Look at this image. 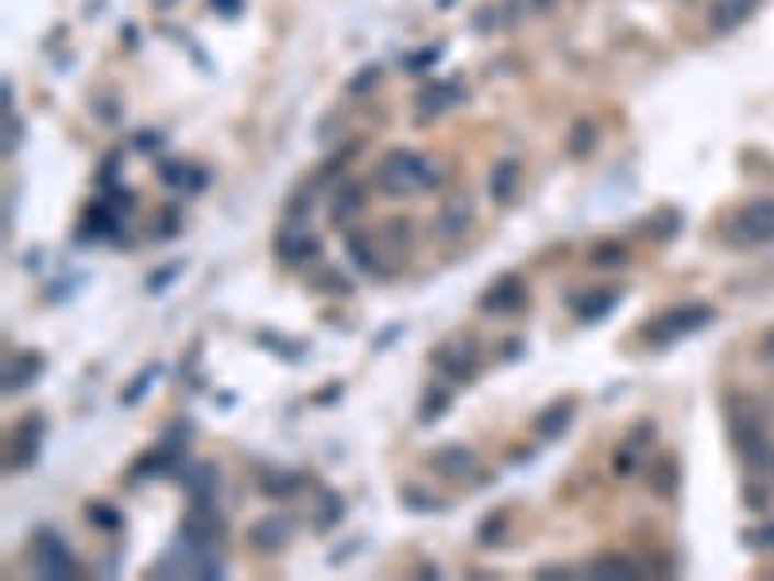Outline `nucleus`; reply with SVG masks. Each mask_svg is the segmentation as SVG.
I'll list each match as a JSON object with an SVG mask.
<instances>
[{
    "label": "nucleus",
    "mask_w": 774,
    "mask_h": 581,
    "mask_svg": "<svg viewBox=\"0 0 774 581\" xmlns=\"http://www.w3.org/2000/svg\"><path fill=\"white\" fill-rule=\"evenodd\" d=\"M375 179H380L383 194H392V198H411V194H418V190L438 187V171H434V164L411 148L388 152V159L380 164Z\"/></svg>",
    "instance_id": "f257e3e1"
},
{
    "label": "nucleus",
    "mask_w": 774,
    "mask_h": 581,
    "mask_svg": "<svg viewBox=\"0 0 774 581\" xmlns=\"http://www.w3.org/2000/svg\"><path fill=\"white\" fill-rule=\"evenodd\" d=\"M713 319H717V311H713L709 303H682V306H670L666 314H659V319H654L651 326H647V342H654V345L682 342V337L702 334L705 326H713Z\"/></svg>",
    "instance_id": "f03ea898"
},
{
    "label": "nucleus",
    "mask_w": 774,
    "mask_h": 581,
    "mask_svg": "<svg viewBox=\"0 0 774 581\" xmlns=\"http://www.w3.org/2000/svg\"><path fill=\"white\" fill-rule=\"evenodd\" d=\"M728 431H732V446L740 450V458L751 461V466H763L766 454H771V443H766L763 415H759L748 400L732 403V411H728Z\"/></svg>",
    "instance_id": "7ed1b4c3"
},
{
    "label": "nucleus",
    "mask_w": 774,
    "mask_h": 581,
    "mask_svg": "<svg viewBox=\"0 0 774 581\" xmlns=\"http://www.w3.org/2000/svg\"><path fill=\"white\" fill-rule=\"evenodd\" d=\"M732 237L740 245H771L774 241V198L748 202L732 217Z\"/></svg>",
    "instance_id": "20e7f679"
},
{
    "label": "nucleus",
    "mask_w": 774,
    "mask_h": 581,
    "mask_svg": "<svg viewBox=\"0 0 774 581\" xmlns=\"http://www.w3.org/2000/svg\"><path fill=\"white\" fill-rule=\"evenodd\" d=\"M35 573H43V578H55V581H66V578H74L78 573V562H74V555H70V547H66L58 535H43L40 539V547H35Z\"/></svg>",
    "instance_id": "39448f33"
},
{
    "label": "nucleus",
    "mask_w": 774,
    "mask_h": 581,
    "mask_svg": "<svg viewBox=\"0 0 774 581\" xmlns=\"http://www.w3.org/2000/svg\"><path fill=\"white\" fill-rule=\"evenodd\" d=\"M43 438H47V418L27 415L12 434V469H32L43 454Z\"/></svg>",
    "instance_id": "423d86ee"
},
{
    "label": "nucleus",
    "mask_w": 774,
    "mask_h": 581,
    "mask_svg": "<svg viewBox=\"0 0 774 581\" xmlns=\"http://www.w3.org/2000/svg\"><path fill=\"white\" fill-rule=\"evenodd\" d=\"M523 306H527V287H523L519 276H500L481 295L484 314H512V311H523Z\"/></svg>",
    "instance_id": "0eeeda50"
},
{
    "label": "nucleus",
    "mask_w": 774,
    "mask_h": 581,
    "mask_svg": "<svg viewBox=\"0 0 774 581\" xmlns=\"http://www.w3.org/2000/svg\"><path fill=\"white\" fill-rule=\"evenodd\" d=\"M318 253H322V241L306 230H287V233H279V241H276V256L283 264H291V268L318 260Z\"/></svg>",
    "instance_id": "6e6552de"
},
{
    "label": "nucleus",
    "mask_w": 774,
    "mask_h": 581,
    "mask_svg": "<svg viewBox=\"0 0 774 581\" xmlns=\"http://www.w3.org/2000/svg\"><path fill=\"white\" fill-rule=\"evenodd\" d=\"M461 98L464 93H461V86L457 82H426L423 90H418V98H415V109H418L423 121H434V116L449 113V109H453Z\"/></svg>",
    "instance_id": "1a4fd4ad"
},
{
    "label": "nucleus",
    "mask_w": 774,
    "mask_h": 581,
    "mask_svg": "<svg viewBox=\"0 0 774 581\" xmlns=\"http://www.w3.org/2000/svg\"><path fill=\"white\" fill-rule=\"evenodd\" d=\"M434 365H438L449 380H473L476 349L473 345H464V342H449V345H441V349L434 353Z\"/></svg>",
    "instance_id": "9d476101"
},
{
    "label": "nucleus",
    "mask_w": 774,
    "mask_h": 581,
    "mask_svg": "<svg viewBox=\"0 0 774 581\" xmlns=\"http://www.w3.org/2000/svg\"><path fill=\"white\" fill-rule=\"evenodd\" d=\"M573 415H577V400H573V395H562V400H554L547 411H538L535 434L538 438H547V443H554V438H562V434L570 431Z\"/></svg>",
    "instance_id": "9b49d317"
},
{
    "label": "nucleus",
    "mask_w": 774,
    "mask_h": 581,
    "mask_svg": "<svg viewBox=\"0 0 774 581\" xmlns=\"http://www.w3.org/2000/svg\"><path fill=\"white\" fill-rule=\"evenodd\" d=\"M291 532H294V524L287 516H263L248 527V543H253L256 550L276 555V550H283L287 543H291Z\"/></svg>",
    "instance_id": "f8f14e48"
},
{
    "label": "nucleus",
    "mask_w": 774,
    "mask_h": 581,
    "mask_svg": "<svg viewBox=\"0 0 774 581\" xmlns=\"http://www.w3.org/2000/svg\"><path fill=\"white\" fill-rule=\"evenodd\" d=\"M430 466L438 477H449V481H461L476 469V454L469 446H441V450L430 454Z\"/></svg>",
    "instance_id": "ddd939ff"
},
{
    "label": "nucleus",
    "mask_w": 774,
    "mask_h": 581,
    "mask_svg": "<svg viewBox=\"0 0 774 581\" xmlns=\"http://www.w3.org/2000/svg\"><path fill=\"white\" fill-rule=\"evenodd\" d=\"M755 9H759V0H713V9H709L713 32H736V27L755 16Z\"/></svg>",
    "instance_id": "4468645a"
},
{
    "label": "nucleus",
    "mask_w": 774,
    "mask_h": 581,
    "mask_svg": "<svg viewBox=\"0 0 774 581\" xmlns=\"http://www.w3.org/2000/svg\"><path fill=\"white\" fill-rule=\"evenodd\" d=\"M345 253H349L352 268L364 271V276H383V260H380V248H375V237L368 233H352L345 241Z\"/></svg>",
    "instance_id": "2eb2a0df"
},
{
    "label": "nucleus",
    "mask_w": 774,
    "mask_h": 581,
    "mask_svg": "<svg viewBox=\"0 0 774 581\" xmlns=\"http://www.w3.org/2000/svg\"><path fill=\"white\" fill-rule=\"evenodd\" d=\"M469 225H473V202H469V198H457V202H449L446 210L438 213L434 233H438V237H446V241H453V237H461Z\"/></svg>",
    "instance_id": "dca6fc26"
},
{
    "label": "nucleus",
    "mask_w": 774,
    "mask_h": 581,
    "mask_svg": "<svg viewBox=\"0 0 774 581\" xmlns=\"http://www.w3.org/2000/svg\"><path fill=\"white\" fill-rule=\"evenodd\" d=\"M515 190H519V164H515V159H500V164L492 167V175H489L492 202L507 205L515 198Z\"/></svg>",
    "instance_id": "f3484780"
},
{
    "label": "nucleus",
    "mask_w": 774,
    "mask_h": 581,
    "mask_svg": "<svg viewBox=\"0 0 774 581\" xmlns=\"http://www.w3.org/2000/svg\"><path fill=\"white\" fill-rule=\"evenodd\" d=\"M619 303V291H593V295H585L581 303H573V314H577L581 322H601L604 314H612Z\"/></svg>",
    "instance_id": "a211bd4d"
},
{
    "label": "nucleus",
    "mask_w": 774,
    "mask_h": 581,
    "mask_svg": "<svg viewBox=\"0 0 774 581\" xmlns=\"http://www.w3.org/2000/svg\"><path fill=\"white\" fill-rule=\"evenodd\" d=\"M360 205H364V190L360 187H341L334 198V210H329V222L334 225H349L352 217L360 213Z\"/></svg>",
    "instance_id": "6ab92c4d"
},
{
    "label": "nucleus",
    "mask_w": 774,
    "mask_h": 581,
    "mask_svg": "<svg viewBox=\"0 0 774 581\" xmlns=\"http://www.w3.org/2000/svg\"><path fill=\"white\" fill-rule=\"evenodd\" d=\"M43 360L35 357V353H27V357H20L16 365L9 369V377H4V392H20V388H27L35 377H40Z\"/></svg>",
    "instance_id": "aec40b11"
},
{
    "label": "nucleus",
    "mask_w": 774,
    "mask_h": 581,
    "mask_svg": "<svg viewBox=\"0 0 774 581\" xmlns=\"http://www.w3.org/2000/svg\"><path fill=\"white\" fill-rule=\"evenodd\" d=\"M593 573H601V578H643L639 562H631V558H619V555L596 558V562H593Z\"/></svg>",
    "instance_id": "412c9836"
},
{
    "label": "nucleus",
    "mask_w": 774,
    "mask_h": 581,
    "mask_svg": "<svg viewBox=\"0 0 774 581\" xmlns=\"http://www.w3.org/2000/svg\"><path fill=\"white\" fill-rule=\"evenodd\" d=\"M341 516H345V500L337 496V492H326V496H322V507H318V519H314V524H318V532H329V527H337V524H341Z\"/></svg>",
    "instance_id": "4be33fe9"
},
{
    "label": "nucleus",
    "mask_w": 774,
    "mask_h": 581,
    "mask_svg": "<svg viewBox=\"0 0 774 581\" xmlns=\"http://www.w3.org/2000/svg\"><path fill=\"white\" fill-rule=\"evenodd\" d=\"M596 144V129L588 121H577V129L570 132V156L573 159H585Z\"/></svg>",
    "instance_id": "5701e85b"
},
{
    "label": "nucleus",
    "mask_w": 774,
    "mask_h": 581,
    "mask_svg": "<svg viewBox=\"0 0 774 581\" xmlns=\"http://www.w3.org/2000/svg\"><path fill=\"white\" fill-rule=\"evenodd\" d=\"M260 489L268 492V496H287V492L299 489V477H294V473H268Z\"/></svg>",
    "instance_id": "b1692460"
},
{
    "label": "nucleus",
    "mask_w": 774,
    "mask_h": 581,
    "mask_svg": "<svg viewBox=\"0 0 774 581\" xmlns=\"http://www.w3.org/2000/svg\"><path fill=\"white\" fill-rule=\"evenodd\" d=\"M403 504H407V507H415V512H441V507H446V500L430 496V492L403 489Z\"/></svg>",
    "instance_id": "393cba45"
},
{
    "label": "nucleus",
    "mask_w": 774,
    "mask_h": 581,
    "mask_svg": "<svg viewBox=\"0 0 774 581\" xmlns=\"http://www.w3.org/2000/svg\"><path fill=\"white\" fill-rule=\"evenodd\" d=\"M441 411H449V392H441V388H430V392H426V403H423V411H418V415H423V423H434V418H438Z\"/></svg>",
    "instance_id": "a878e982"
},
{
    "label": "nucleus",
    "mask_w": 774,
    "mask_h": 581,
    "mask_svg": "<svg viewBox=\"0 0 774 581\" xmlns=\"http://www.w3.org/2000/svg\"><path fill=\"white\" fill-rule=\"evenodd\" d=\"M90 519L98 527H109V532H116L121 527V516H116V507H109V504H90Z\"/></svg>",
    "instance_id": "bb28decb"
},
{
    "label": "nucleus",
    "mask_w": 774,
    "mask_h": 581,
    "mask_svg": "<svg viewBox=\"0 0 774 581\" xmlns=\"http://www.w3.org/2000/svg\"><path fill=\"white\" fill-rule=\"evenodd\" d=\"M624 260H628V253H624L619 245L596 248V253H593V264H624Z\"/></svg>",
    "instance_id": "cd10ccee"
},
{
    "label": "nucleus",
    "mask_w": 774,
    "mask_h": 581,
    "mask_svg": "<svg viewBox=\"0 0 774 581\" xmlns=\"http://www.w3.org/2000/svg\"><path fill=\"white\" fill-rule=\"evenodd\" d=\"M314 287H334L337 295H345V291H349V283H345V279H341V276H337V271H334V268H326V271H322V276H318V279H314Z\"/></svg>",
    "instance_id": "c85d7f7f"
},
{
    "label": "nucleus",
    "mask_w": 774,
    "mask_h": 581,
    "mask_svg": "<svg viewBox=\"0 0 774 581\" xmlns=\"http://www.w3.org/2000/svg\"><path fill=\"white\" fill-rule=\"evenodd\" d=\"M748 543H755L759 550H774V524H763L759 532H751Z\"/></svg>",
    "instance_id": "c756f323"
},
{
    "label": "nucleus",
    "mask_w": 774,
    "mask_h": 581,
    "mask_svg": "<svg viewBox=\"0 0 774 581\" xmlns=\"http://www.w3.org/2000/svg\"><path fill=\"white\" fill-rule=\"evenodd\" d=\"M375 78H380V66H368L364 75H360V78H352V90H357V93L372 90V86H375Z\"/></svg>",
    "instance_id": "7c9ffc66"
},
{
    "label": "nucleus",
    "mask_w": 774,
    "mask_h": 581,
    "mask_svg": "<svg viewBox=\"0 0 774 581\" xmlns=\"http://www.w3.org/2000/svg\"><path fill=\"white\" fill-rule=\"evenodd\" d=\"M240 4H245V0H213V9L225 12V16H233V12H240Z\"/></svg>",
    "instance_id": "2f4dec72"
},
{
    "label": "nucleus",
    "mask_w": 774,
    "mask_h": 581,
    "mask_svg": "<svg viewBox=\"0 0 774 581\" xmlns=\"http://www.w3.org/2000/svg\"><path fill=\"white\" fill-rule=\"evenodd\" d=\"M759 353H763V360H766V365H774V329L763 337V345H759Z\"/></svg>",
    "instance_id": "473e14b6"
},
{
    "label": "nucleus",
    "mask_w": 774,
    "mask_h": 581,
    "mask_svg": "<svg viewBox=\"0 0 774 581\" xmlns=\"http://www.w3.org/2000/svg\"><path fill=\"white\" fill-rule=\"evenodd\" d=\"M175 276H179V268H167V271H164V276H155V279H152V283H147V287H152V291H159V287H164V283H167V279H175Z\"/></svg>",
    "instance_id": "72a5a7b5"
},
{
    "label": "nucleus",
    "mask_w": 774,
    "mask_h": 581,
    "mask_svg": "<svg viewBox=\"0 0 774 581\" xmlns=\"http://www.w3.org/2000/svg\"><path fill=\"white\" fill-rule=\"evenodd\" d=\"M759 469H766V477H771V481H774V450L766 454V461H763V466H759Z\"/></svg>",
    "instance_id": "f704fd0d"
},
{
    "label": "nucleus",
    "mask_w": 774,
    "mask_h": 581,
    "mask_svg": "<svg viewBox=\"0 0 774 581\" xmlns=\"http://www.w3.org/2000/svg\"><path fill=\"white\" fill-rule=\"evenodd\" d=\"M538 9H554V0H535Z\"/></svg>",
    "instance_id": "c9c22d12"
}]
</instances>
